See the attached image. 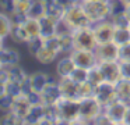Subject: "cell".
<instances>
[{"label": "cell", "mask_w": 130, "mask_h": 125, "mask_svg": "<svg viewBox=\"0 0 130 125\" xmlns=\"http://www.w3.org/2000/svg\"><path fill=\"white\" fill-rule=\"evenodd\" d=\"M63 19L70 25V28L73 31L92 25V22L88 18V15H87V13H85L84 6H83L81 2H76L71 6H69L64 11V18Z\"/></svg>", "instance_id": "cell-1"}, {"label": "cell", "mask_w": 130, "mask_h": 125, "mask_svg": "<svg viewBox=\"0 0 130 125\" xmlns=\"http://www.w3.org/2000/svg\"><path fill=\"white\" fill-rule=\"evenodd\" d=\"M81 3L92 25L99 21H105V19L110 18L109 0H81Z\"/></svg>", "instance_id": "cell-2"}, {"label": "cell", "mask_w": 130, "mask_h": 125, "mask_svg": "<svg viewBox=\"0 0 130 125\" xmlns=\"http://www.w3.org/2000/svg\"><path fill=\"white\" fill-rule=\"evenodd\" d=\"M55 106L62 121L69 124L80 119V99H69L62 96Z\"/></svg>", "instance_id": "cell-3"}, {"label": "cell", "mask_w": 130, "mask_h": 125, "mask_svg": "<svg viewBox=\"0 0 130 125\" xmlns=\"http://www.w3.org/2000/svg\"><path fill=\"white\" fill-rule=\"evenodd\" d=\"M74 36V49L78 50H95L98 46L95 33H94L92 25L85 28H80L73 32Z\"/></svg>", "instance_id": "cell-4"}, {"label": "cell", "mask_w": 130, "mask_h": 125, "mask_svg": "<svg viewBox=\"0 0 130 125\" xmlns=\"http://www.w3.org/2000/svg\"><path fill=\"white\" fill-rule=\"evenodd\" d=\"M102 113H104V107L96 102L95 97L80 99V118L81 119L91 122Z\"/></svg>", "instance_id": "cell-5"}, {"label": "cell", "mask_w": 130, "mask_h": 125, "mask_svg": "<svg viewBox=\"0 0 130 125\" xmlns=\"http://www.w3.org/2000/svg\"><path fill=\"white\" fill-rule=\"evenodd\" d=\"M94 97H95L96 102L105 108L106 106H109V104H112L113 102L119 100L118 93H116V85L109 83V82H102L101 85L95 86Z\"/></svg>", "instance_id": "cell-6"}, {"label": "cell", "mask_w": 130, "mask_h": 125, "mask_svg": "<svg viewBox=\"0 0 130 125\" xmlns=\"http://www.w3.org/2000/svg\"><path fill=\"white\" fill-rule=\"evenodd\" d=\"M98 67L104 75L105 82L116 85L123 78L120 61H104V63H98Z\"/></svg>", "instance_id": "cell-7"}, {"label": "cell", "mask_w": 130, "mask_h": 125, "mask_svg": "<svg viewBox=\"0 0 130 125\" xmlns=\"http://www.w3.org/2000/svg\"><path fill=\"white\" fill-rule=\"evenodd\" d=\"M70 56L73 57L76 65L80 67V68L91 69V68H94V67H96L98 63H99L94 50H78V49H74L73 52L70 53Z\"/></svg>", "instance_id": "cell-8"}, {"label": "cell", "mask_w": 130, "mask_h": 125, "mask_svg": "<svg viewBox=\"0 0 130 125\" xmlns=\"http://www.w3.org/2000/svg\"><path fill=\"white\" fill-rule=\"evenodd\" d=\"M94 33H95L96 42L99 43H108V42L113 40V35H115L116 27L112 24L110 19H105V21H99L92 25Z\"/></svg>", "instance_id": "cell-9"}, {"label": "cell", "mask_w": 130, "mask_h": 125, "mask_svg": "<svg viewBox=\"0 0 130 125\" xmlns=\"http://www.w3.org/2000/svg\"><path fill=\"white\" fill-rule=\"evenodd\" d=\"M119 44L115 42H108V43H99L95 47V54L99 63L104 61H119Z\"/></svg>", "instance_id": "cell-10"}, {"label": "cell", "mask_w": 130, "mask_h": 125, "mask_svg": "<svg viewBox=\"0 0 130 125\" xmlns=\"http://www.w3.org/2000/svg\"><path fill=\"white\" fill-rule=\"evenodd\" d=\"M76 68L77 65L70 54H60L57 61L55 63V77L56 78L71 77V74L74 72Z\"/></svg>", "instance_id": "cell-11"}, {"label": "cell", "mask_w": 130, "mask_h": 125, "mask_svg": "<svg viewBox=\"0 0 130 125\" xmlns=\"http://www.w3.org/2000/svg\"><path fill=\"white\" fill-rule=\"evenodd\" d=\"M56 78V77H55ZM55 78H52L49 74L42 71H37L32 72V74L28 75V89L29 93L34 92V93H41V92L45 89V86L48 85L51 81H53Z\"/></svg>", "instance_id": "cell-12"}, {"label": "cell", "mask_w": 130, "mask_h": 125, "mask_svg": "<svg viewBox=\"0 0 130 125\" xmlns=\"http://www.w3.org/2000/svg\"><path fill=\"white\" fill-rule=\"evenodd\" d=\"M127 103L122 102V100H116L112 104L106 106L104 108V113L109 117V119L112 122H123L124 121V115H126L127 110H129Z\"/></svg>", "instance_id": "cell-13"}, {"label": "cell", "mask_w": 130, "mask_h": 125, "mask_svg": "<svg viewBox=\"0 0 130 125\" xmlns=\"http://www.w3.org/2000/svg\"><path fill=\"white\" fill-rule=\"evenodd\" d=\"M39 94H41V99H42L43 104H46V106L56 104L57 100L62 97V92H60V88H59V85H57V78H55L53 81H51Z\"/></svg>", "instance_id": "cell-14"}, {"label": "cell", "mask_w": 130, "mask_h": 125, "mask_svg": "<svg viewBox=\"0 0 130 125\" xmlns=\"http://www.w3.org/2000/svg\"><path fill=\"white\" fill-rule=\"evenodd\" d=\"M21 61V56L13 47H9L6 44L2 46L0 50V67H10V65H17Z\"/></svg>", "instance_id": "cell-15"}, {"label": "cell", "mask_w": 130, "mask_h": 125, "mask_svg": "<svg viewBox=\"0 0 130 125\" xmlns=\"http://www.w3.org/2000/svg\"><path fill=\"white\" fill-rule=\"evenodd\" d=\"M57 85L60 88L63 97L69 99H80L78 97V83H76L70 77L67 78H57Z\"/></svg>", "instance_id": "cell-16"}, {"label": "cell", "mask_w": 130, "mask_h": 125, "mask_svg": "<svg viewBox=\"0 0 130 125\" xmlns=\"http://www.w3.org/2000/svg\"><path fill=\"white\" fill-rule=\"evenodd\" d=\"M59 56L60 54L56 53L55 50L49 49V47H46V46H42V49L35 54L34 58L39 64H42V65H52V64H55L57 61Z\"/></svg>", "instance_id": "cell-17"}, {"label": "cell", "mask_w": 130, "mask_h": 125, "mask_svg": "<svg viewBox=\"0 0 130 125\" xmlns=\"http://www.w3.org/2000/svg\"><path fill=\"white\" fill-rule=\"evenodd\" d=\"M9 38L15 44H27L29 42V39H31L24 25H14Z\"/></svg>", "instance_id": "cell-18"}, {"label": "cell", "mask_w": 130, "mask_h": 125, "mask_svg": "<svg viewBox=\"0 0 130 125\" xmlns=\"http://www.w3.org/2000/svg\"><path fill=\"white\" fill-rule=\"evenodd\" d=\"M116 93H118L119 100L130 104V79L122 78V79L116 83Z\"/></svg>", "instance_id": "cell-19"}, {"label": "cell", "mask_w": 130, "mask_h": 125, "mask_svg": "<svg viewBox=\"0 0 130 125\" xmlns=\"http://www.w3.org/2000/svg\"><path fill=\"white\" fill-rule=\"evenodd\" d=\"M64 11H66L64 7H62L60 4H57L55 2L46 6V17L51 18L52 21H55L56 24L64 18Z\"/></svg>", "instance_id": "cell-20"}, {"label": "cell", "mask_w": 130, "mask_h": 125, "mask_svg": "<svg viewBox=\"0 0 130 125\" xmlns=\"http://www.w3.org/2000/svg\"><path fill=\"white\" fill-rule=\"evenodd\" d=\"M0 24H2V33H0V38L2 40H6L7 38L11 33V29L14 27V22L11 19V15L7 13H0Z\"/></svg>", "instance_id": "cell-21"}, {"label": "cell", "mask_w": 130, "mask_h": 125, "mask_svg": "<svg viewBox=\"0 0 130 125\" xmlns=\"http://www.w3.org/2000/svg\"><path fill=\"white\" fill-rule=\"evenodd\" d=\"M53 35H56V22L48 17L41 18V38L46 39Z\"/></svg>", "instance_id": "cell-22"}, {"label": "cell", "mask_w": 130, "mask_h": 125, "mask_svg": "<svg viewBox=\"0 0 130 125\" xmlns=\"http://www.w3.org/2000/svg\"><path fill=\"white\" fill-rule=\"evenodd\" d=\"M24 27H25V29H27V32H28V35L31 39L39 38L41 36V19L28 17L27 21L24 22Z\"/></svg>", "instance_id": "cell-23"}, {"label": "cell", "mask_w": 130, "mask_h": 125, "mask_svg": "<svg viewBox=\"0 0 130 125\" xmlns=\"http://www.w3.org/2000/svg\"><path fill=\"white\" fill-rule=\"evenodd\" d=\"M28 17L37 18V19H41L43 17H46V4H43L39 0H34L31 4V8L28 11Z\"/></svg>", "instance_id": "cell-24"}, {"label": "cell", "mask_w": 130, "mask_h": 125, "mask_svg": "<svg viewBox=\"0 0 130 125\" xmlns=\"http://www.w3.org/2000/svg\"><path fill=\"white\" fill-rule=\"evenodd\" d=\"M113 42L119 46L126 44L130 42V29L129 28H116L115 35H113Z\"/></svg>", "instance_id": "cell-25"}, {"label": "cell", "mask_w": 130, "mask_h": 125, "mask_svg": "<svg viewBox=\"0 0 130 125\" xmlns=\"http://www.w3.org/2000/svg\"><path fill=\"white\" fill-rule=\"evenodd\" d=\"M94 93H95V85H92L90 81H85V82L78 85V97L80 99L94 97Z\"/></svg>", "instance_id": "cell-26"}, {"label": "cell", "mask_w": 130, "mask_h": 125, "mask_svg": "<svg viewBox=\"0 0 130 125\" xmlns=\"http://www.w3.org/2000/svg\"><path fill=\"white\" fill-rule=\"evenodd\" d=\"M109 19L112 21V24L115 25L116 28H129V25H130V19H129V17L126 15L124 11L112 15Z\"/></svg>", "instance_id": "cell-27"}, {"label": "cell", "mask_w": 130, "mask_h": 125, "mask_svg": "<svg viewBox=\"0 0 130 125\" xmlns=\"http://www.w3.org/2000/svg\"><path fill=\"white\" fill-rule=\"evenodd\" d=\"M27 46V50H28L29 56H32V57H35V54H37L38 52H39L41 49H42L43 46V39L41 38H34V39H29V42L25 44Z\"/></svg>", "instance_id": "cell-28"}, {"label": "cell", "mask_w": 130, "mask_h": 125, "mask_svg": "<svg viewBox=\"0 0 130 125\" xmlns=\"http://www.w3.org/2000/svg\"><path fill=\"white\" fill-rule=\"evenodd\" d=\"M88 81L95 86H98V85H101L102 82H105L104 75H102V72H101V69H99L98 65L91 68L90 71H88Z\"/></svg>", "instance_id": "cell-29"}, {"label": "cell", "mask_w": 130, "mask_h": 125, "mask_svg": "<svg viewBox=\"0 0 130 125\" xmlns=\"http://www.w3.org/2000/svg\"><path fill=\"white\" fill-rule=\"evenodd\" d=\"M88 71H90V69H85V68H80V67H77V68L74 69V72L71 74L70 78L76 83H78V85H80V83L88 81Z\"/></svg>", "instance_id": "cell-30"}, {"label": "cell", "mask_w": 130, "mask_h": 125, "mask_svg": "<svg viewBox=\"0 0 130 125\" xmlns=\"http://www.w3.org/2000/svg\"><path fill=\"white\" fill-rule=\"evenodd\" d=\"M119 61L120 63H130V42L119 47Z\"/></svg>", "instance_id": "cell-31"}, {"label": "cell", "mask_w": 130, "mask_h": 125, "mask_svg": "<svg viewBox=\"0 0 130 125\" xmlns=\"http://www.w3.org/2000/svg\"><path fill=\"white\" fill-rule=\"evenodd\" d=\"M14 4H15V0H0V8L3 13L7 14H11L14 11Z\"/></svg>", "instance_id": "cell-32"}, {"label": "cell", "mask_w": 130, "mask_h": 125, "mask_svg": "<svg viewBox=\"0 0 130 125\" xmlns=\"http://www.w3.org/2000/svg\"><path fill=\"white\" fill-rule=\"evenodd\" d=\"M91 125H113V122L109 119V117L105 113H102L101 115H98L94 121H91Z\"/></svg>", "instance_id": "cell-33"}, {"label": "cell", "mask_w": 130, "mask_h": 125, "mask_svg": "<svg viewBox=\"0 0 130 125\" xmlns=\"http://www.w3.org/2000/svg\"><path fill=\"white\" fill-rule=\"evenodd\" d=\"M122 65V75L123 78L130 79V63H120Z\"/></svg>", "instance_id": "cell-34"}, {"label": "cell", "mask_w": 130, "mask_h": 125, "mask_svg": "<svg viewBox=\"0 0 130 125\" xmlns=\"http://www.w3.org/2000/svg\"><path fill=\"white\" fill-rule=\"evenodd\" d=\"M77 0H55V3H57V4H60L62 7L67 8L69 6H71L73 3H76Z\"/></svg>", "instance_id": "cell-35"}, {"label": "cell", "mask_w": 130, "mask_h": 125, "mask_svg": "<svg viewBox=\"0 0 130 125\" xmlns=\"http://www.w3.org/2000/svg\"><path fill=\"white\" fill-rule=\"evenodd\" d=\"M67 125H91V122L88 121H84V119H77V121H73V122H69Z\"/></svg>", "instance_id": "cell-36"}, {"label": "cell", "mask_w": 130, "mask_h": 125, "mask_svg": "<svg viewBox=\"0 0 130 125\" xmlns=\"http://www.w3.org/2000/svg\"><path fill=\"white\" fill-rule=\"evenodd\" d=\"M124 125H130V106H129V110H127L126 115H124V121H123Z\"/></svg>", "instance_id": "cell-37"}, {"label": "cell", "mask_w": 130, "mask_h": 125, "mask_svg": "<svg viewBox=\"0 0 130 125\" xmlns=\"http://www.w3.org/2000/svg\"><path fill=\"white\" fill-rule=\"evenodd\" d=\"M124 13H126V15L129 17V19H130V4L126 6V10H124Z\"/></svg>", "instance_id": "cell-38"}, {"label": "cell", "mask_w": 130, "mask_h": 125, "mask_svg": "<svg viewBox=\"0 0 130 125\" xmlns=\"http://www.w3.org/2000/svg\"><path fill=\"white\" fill-rule=\"evenodd\" d=\"M39 2H42L43 4H46V6H48V4H51V3H53L55 0H39Z\"/></svg>", "instance_id": "cell-39"}, {"label": "cell", "mask_w": 130, "mask_h": 125, "mask_svg": "<svg viewBox=\"0 0 130 125\" xmlns=\"http://www.w3.org/2000/svg\"><path fill=\"white\" fill-rule=\"evenodd\" d=\"M122 2H123L126 6H127V4H130V0H122Z\"/></svg>", "instance_id": "cell-40"}, {"label": "cell", "mask_w": 130, "mask_h": 125, "mask_svg": "<svg viewBox=\"0 0 130 125\" xmlns=\"http://www.w3.org/2000/svg\"><path fill=\"white\" fill-rule=\"evenodd\" d=\"M113 125H124L123 122H113Z\"/></svg>", "instance_id": "cell-41"}, {"label": "cell", "mask_w": 130, "mask_h": 125, "mask_svg": "<svg viewBox=\"0 0 130 125\" xmlns=\"http://www.w3.org/2000/svg\"><path fill=\"white\" fill-rule=\"evenodd\" d=\"M15 2H25V0H15Z\"/></svg>", "instance_id": "cell-42"}, {"label": "cell", "mask_w": 130, "mask_h": 125, "mask_svg": "<svg viewBox=\"0 0 130 125\" xmlns=\"http://www.w3.org/2000/svg\"><path fill=\"white\" fill-rule=\"evenodd\" d=\"M77 2H81V0H77Z\"/></svg>", "instance_id": "cell-43"}, {"label": "cell", "mask_w": 130, "mask_h": 125, "mask_svg": "<svg viewBox=\"0 0 130 125\" xmlns=\"http://www.w3.org/2000/svg\"><path fill=\"white\" fill-rule=\"evenodd\" d=\"M129 29H130V25H129Z\"/></svg>", "instance_id": "cell-44"}]
</instances>
